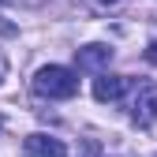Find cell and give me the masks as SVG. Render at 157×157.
Listing matches in <instances>:
<instances>
[{
    "label": "cell",
    "instance_id": "1",
    "mask_svg": "<svg viewBox=\"0 0 157 157\" xmlns=\"http://www.w3.org/2000/svg\"><path fill=\"white\" fill-rule=\"evenodd\" d=\"M34 94L49 97V101H67V97L78 94V75L71 67H60V64H49L34 75Z\"/></svg>",
    "mask_w": 157,
    "mask_h": 157
},
{
    "label": "cell",
    "instance_id": "2",
    "mask_svg": "<svg viewBox=\"0 0 157 157\" xmlns=\"http://www.w3.org/2000/svg\"><path fill=\"white\" fill-rule=\"evenodd\" d=\"M131 120L139 127L157 124V82H142L139 86V94H135V101H131Z\"/></svg>",
    "mask_w": 157,
    "mask_h": 157
},
{
    "label": "cell",
    "instance_id": "3",
    "mask_svg": "<svg viewBox=\"0 0 157 157\" xmlns=\"http://www.w3.org/2000/svg\"><path fill=\"white\" fill-rule=\"evenodd\" d=\"M75 64H78V71H105L112 64V49L101 41H90L82 49H75Z\"/></svg>",
    "mask_w": 157,
    "mask_h": 157
},
{
    "label": "cell",
    "instance_id": "4",
    "mask_svg": "<svg viewBox=\"0 0 157 157\" xmlns=\"http://www.w3.org/2000/svg\"><path fill=\"white\" fill-rule=\"evenodd\" d=\"M23 157H67V146L60 139H52V135H26Z\"/></svg>",
    "mask_w": 157,
    "mask_h": 157
},
{
    "label": "cell",
    "instance_id": "5",
    "mask_svg": "<svg viewBox=\"0 0 157 157\" xmlns=\"http://www.w3.org/2000/svg\"><path fill=\"white\" fill-rule=\"evenodd\" d=\"M127 86H131V82H127L124 75H101V78L94 82V97H97L101 105H105V101H120Z\"/></svg>",
    "mask_w": 157,
    "mask_h": 157
},
{
    "label": "cell",
    "instance_id": "6",
    "mask_svg": "<svg viewBox=\"0 0 157 157\" xmlns=\"http://www.w3.org/2000/svg\"><path fill=\"white\" fill-rule=\"evenodd\" d=\"M146 60H150V64H157V41H150V45H146Z\"/></svg>",
    "mask_w": 157,
    "mask_h": 157
},
{
    "label": "cell",
    "instance_id": "7",
    "mask_svg": "<svg viewBox=\"0 0 157 157\" xmlns=\"http://www.w3.org/2000/svg\"><path fill=\"white\" fill-rule=\"evenodd\" d=\"M4 78H8V56L0 52V82H4Z\"/></svg>",
    "mask_w": 157,
    "mask_h": 157
},
{
    "label": "cell",
    "instance_id": "8",
    "mask_svg": "<svg viewBox=\"0 0 157 157\" xmlns=\"http://www.w3.org/2000/svg\"><path fill=\"white\" fill-rule=\"evenodd\" d=\"M97 4H120V0H97Z\"/></svg>",
    "mask_w": 157,
    "mask_h": 157
}]
</instances>
